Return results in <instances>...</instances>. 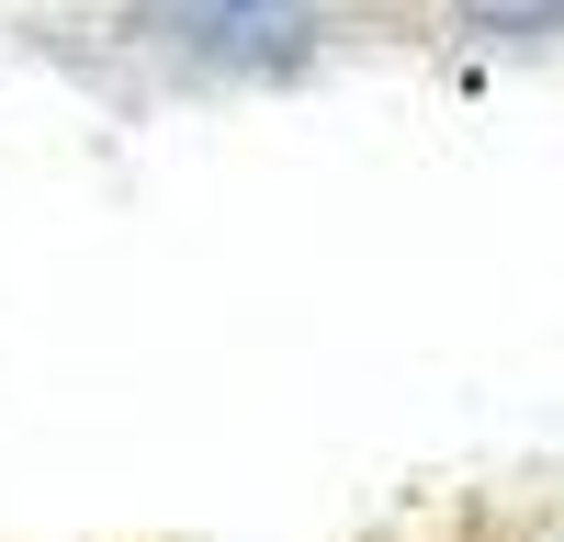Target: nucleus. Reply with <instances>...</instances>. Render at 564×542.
Returning a JSON list of instances; mask_svg holds the SVG:
<instances>
[{
	"mask_svg": "<svg viewBox=\"0 0 564 542\" xmlns=\"http://www.w3.org/2000/svg\"><path fill=\"white\" fill-rule=\"evenodd\" d=\"M148 34L215 79H294L316 57V0H148Z\"/></svg>",
	"mask_w": 564,
	"mask_h": 542,
	"instance_id": "obj_1",
	"label": "nucleus"
},
{
	"mask_svg": "<svg viewBox=\"0 0 564 542\" xmlns=\"http://www.w3.org/2000/svg\"><path fill=\"white\" fill-rule=\"evenodd\" d=\"M463 23H497V34H542V23H564V0H452Z\"/></svg>",
	"mask_w": 564,
	"mask_h": 542,
	"instance_id": "obj_2",
	"label": "nucleus"
}]
</instances>
